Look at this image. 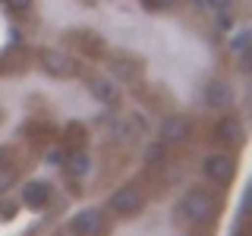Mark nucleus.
I'll return each mask as SVG.
<instances>
[{"label": "nucleus", "mask_w": 252, "mask_h": 236, "mask_svg": "<svg viewBox=\"0 0 252 236\" xmlns=\"http://www.w3.org/2000/svg\"><path fill=\"white\" fill-rule=\"evenodd\" d=\"M183 214L189 220H195V224L211 220V214H215V199H211L208 192H202V189H192L183 199Z\"/></svg>", "instance_id": "obj_1"}, {"label": "nucleus", "mask_w": 252, "mask_h": 236, "mask_svg": "<svg viewBox=\"0 0 252 236\" xmlns=\"http://www.w3.org/2000/svg\"><path fill=\"white\" fill-rule=\"evenodd\" d=\"M110 208H114L117 214H123V217H132V214H139V211L145 208V195H142L136 186H123V189H117V192L110 195Z\"/></svg>", "instance_id": "obj_2"}, {"label": "nucleus", "mask_w": 252, "mask_h": 236, "mask_svg": "<svg viewBox=\"0 0 252 236\" xmlns=\"http://www.w3.org/2000/svg\"><path fill=\"white\" fill-rule=\"evenodd\" d=\"M69 230H73V236H98L104 230V214H101L98 208H85L73 217Z\"/></svg>", "instance_id": "obj_3"}, {"label": "nucleus", "mask_w": 252, "mask_h": 236, "mask_svg": "<svg viewBox=\"0 0 252 236\" xmlns=\"http://www.w3.org/2000/svg\"><path fill=\"white\" fill-rule=\"evenodd\" d=\"M41 66H44L51 76H57V79H66V76H73L76 63L69 60L63 51H44V54H41Z\"/></svg>", "instance_id": "obj_4"}, {"label": "nucleus", "mask_w": 252, "mask_h": 236, "mask_svg": "<svg viewBox=\"0 0 252 236\" xmlns=\"http://www.w3.org/2000/svg\"><path fill=\"white\" fill-rule=\"evenodd\" d=\"M205 177L215 179V183H227L233 177V161L227 154H211L205 157Z\"/></svg>", "instance_id": "obj_5"}, {"label": "nucleus", "mask_w": 252, "mask_h": 236, "mask_svg": "<svg viewBox=\"0 0 252 236\" xmlns=\"http://www.w3.org/2000/svg\"><path fill=\"white\" fill-rule=\"evenodd\" d=\"M205 101H208V107H230V101H233V91H230V85L227 82H208L205 85Z\"/></svg>", "instance_id": "obj_6"}, {"label": "nucleus", "mask_w": 252, "mask_h": 236, "mask_svg": "<svg viewBox=\"0 0 252 236\" xmlns=\"http://www.w3.org/2000/svg\"><path fill=\"white\" fill-rule=\"evenodd\" d=\"M47 199H51V186L47 183H26V189H22V202L29 208H44Z\"/></svg>", "instance_id": "obj_7"}, {"label": "nucleus", "mask_w": 252, "mask_h": 236, "mask_svg": "<svg viewBox=\"0 0 252 236\" xmlns=\"http://www.w3.org/2000/svg\"><path fill=\"white\" fill-rule=\"evenodd\" d=\"M89 91L94 94V101H104V104H117V101H120L117 85L107 82V79H92V82H89Z\"/></svg>", "instance_id": "obj_8"}, {"label": "nucleus", "mask_w": 252, "mask_h": 236, "mask_svg": "<svg viewBox=\"0 0 252 236\" xmlns=\"http://www.w3.org/2000/svg\"><path fill=\"white\" fill-rule=\"evenodd\" d=\"M215 136L220 142H227V145H240V142H243V126L236 120H220L218 129H215Z\"/></svg>", "instance_id": "obj_9"}, {"label": "nucleus", "mask_w": 252, "mask_h": 236, "mask_svg": "<svg viewBox=\"0 0 252 236\" xmlns=\"http://www.w3.org/2000/svg\"><path fill=\"white\" fill-rule=\"evenodd\" d=\"M161 132H164V139H170V142H183L189 136V123L183 117H170V120H164Z\"/></svg>", "instance_id": "obj_10"}, {"label": "nucleus", "mask_w": 252, "mask_h": 236, "mask_svg": "<svg viewBox=\"0 0 252 236\" xmlns=\"http://www.w3.org/2000/svg\"><path fill=\"white\" fill-rule=\"evenodd\" d=\"M66 164H69V170H73L76 177H85V173H89V157H85L82 151H76Z\"/></svg>", "instance_id": "obj_11"}, {"label": "nucleus", "mask_w": 252, "mask_h": 236, "mask_svg": "<svg viewBox=\"0 0 252 236\" xmlns=\"http://www.w3.org/2000/svg\"><path fill=\"white\" fill-rule=\"evenodd\" d=\"M161 157H164V148L161 145H148V151H145V161L148 164H158Z\"/></svg>", "instance_id": "obj_12"}, {"label": "nucleus", "mask_w": 252, "mask_h": 236, "mask_svg": "<svg viewBox=\"0 0 252 236\" xmlns=\"http://www.w3.org/2000/svg\"><path fill=\"white\" fill-rule=\"evenodd\" d=\"M44 161L47 164H63V161H66V154H63V148H51V151L44 154Z\"/></svg>", "instance_id": "obj_13"}, {"label": "nucleus", "mask_w": 252, "mask_h": 236, "mask_svg": "<svg viewBox=\"0 0 252 236\" xmlns=\"http://www.w3.org/2000/svg\"><path fill=\"white\" fill-rule=\"evenodd\" d=\"M6 6H10L13 13H26L29 6H32V0H6Z\"/></svg>", "instance_id": "obj_14"}, {"label": "nucleus", "mask_w": 252, "mask_h": 236, "mask_svg": "<svg viewBox=\"0 0 252 236\" xmlns=\"http://www.w3.org/2000/svg\"><path fill=\"white\" fill-rule=\"evenodd\" d=\"M10 186H13V170L3 167V170H0V192H3V189H10Z\"/></svg>", "instance_id": "obj_15"}, {"label": "nucleus", "mask_w": 252, "mask_h": 236, "mask_svg": "<svg viewBox=\"0 0 252 236\" xmlns=\"http://www.w3.org/2000/svg\"><path fill=\"white\" fill-rule=\"evenodd\" d=\"M230 3H233V0H208V6H211V10H220V13H224V10H230Z\"/></svg>", "instance_id": "obj_16"}, {"label": "nucleus", "mask_w": 252, "mask_h": 236, "mask_svg": "<svg viewBox=\"0 0 252 236\" xmlns=\"http://www.w3.org/2000/svg\"><path fill=\"white\" fill-rule=\"evenodd\" d=\"M173 3H177V0H148V6H158V10H167Z\"/></svg>", "instance_id": "obj_17"}, {"label": "nucleus", "mask_w": 252, "mask_h": 236, "mask_svg": "<svg viewBox=\"0 0 252 236\" xmlns=\"http://www.w3.org/2000/svg\"><path fill=\"white\" fill-rule=\"evenodd\" d=\"M218 26L224 29V31H230V29H233V19H230V16H220V22H218Z\"/></svg>", "instance_id": "obj_18"}]
</instances>
